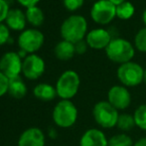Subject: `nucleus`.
Wrapping results in <instances>:
<instances>
[{
  "label": "nucleus",
  "instance_id": "obj_6",
  "mask_svg": "<svg viewBox=\"0 0 146 146\" xmlns=\"http://www.w3.org/2000/svg\"><path fill=\"white\" fill-rule=\"evenodd\" d=\"M116 74L119 82L124 87H136L144 81V69L134 62L120 65Z\"/></svg>",
  "mask_w": 146,
  "mask_h": 146
},
{
  "label": "nucleus",
  "instance_id": "obj_30",
  "mask_svg": "<svg viewBox=\"0 0 146 146\" xmlns=\"http://www.w3.org/2000/svg\"><path fill=\"white\" fill-rule=\"evenodd\" d=\"M22 6H24L25 8H31V7H34L36 6L37 4L39 3L40 0H17Z\"/></svg>",
  "mask_w": 146,
  "mask_h": 146
},
{
  "label": "nucleus",
  "instance_id": "obj_29",
  "mask_svg": "<svg viewBox=\"0 0 146 146\" xmlns=\"http://www.w3.org/2000/svg\"><path fill=\"white\" fill-rule=\"evenodd\" d=\"M88 43L87 41H79L75 44V50H76V54H79V55H83L87 52V49H88Z\"/></svg>",
  "mask_w": 146,
  "mask_h": 146
},
{
  "label": "nucleus",
  "instance_id": "obj_12",
  "mask_svg": "<svg viewBox=\"0 0 146 146\" xmlns=\"http://www.w3.org/2000/svg\"><path fill=\"white\" fill-rule=\"evenodd\" d=\"M111 40L112 37L110 33L104 28H96V29L90 31L86 36V41L88 45L90 48L96 49V50L106 49Z\"/></svg>",
  "mask_w": 146,
  "mask_h": 146
},
{
  "label": "nucleus",
  "instance_id": "obj_11",
  "mask_svg": "<svg viewBox=\"0 0 146 146\" xmlns=\"http://www.w3.org/2000/svg\"><path fill=\"white\" fill-rule=\"evenodd\" d=\"M108 102L117 110H124L131 104V94L124 86H113L108 92Z\"/></svg>",
  "mask_w": 146,
  "mask_h": 146
},
{
  "label": "nucleus",
  "instance_id": "obj_27",
  "mask_svg": "<svg viewBox=\"0 0 146 146\" xmlns=\"http://www.w3.org/2000/svg\"><path fill=\"white\" fill-rule=\"evenodd\" d=\"M8 87H9V79L0 72V98L8 94Z\"/></svg>",
  "mask_w": 146,
  "mask_h": 146
},
{
  "label": "nucleus",
  "instance_id": "obj_9",
  "mask_svg": "<svg viewBox=\"0 0 146 146\" xmlns=\"http://www.w3.org/2000/svg\"><path fill=\"white\" fill-rule=\"evenodd\" d=\"M23 61L18 53L7 52L0 59V72L3 73L8 79L20 77L22 73Z\"/></svg>",
  "mask_w": 146,
  "mask_h": 146
},
{
  "label": "nucleus",
  "instance_id": "obj_14",
  "mask_svg": "<svg viewBox=\"0 0 146 146\" xmlns=\"http://www.w3.org/2000/svg\"><path fill=\"white\" fill-rule=\"evenodd\" d=\"M80 146H108V139L102 130L90 128L82 135Z\"/></svg>",
  "mask_w": 146,
  "mask_h": 146
},
{
  "label": "nucleus",
  "instance_id": "obj_2",
  "mask_svg": "<svg viewBox=\"0 0 146 146\" xmlns=\"http://www.w3.org/2000/svg\"><path fill=\"white\" fill-rule=\"evenodd\" d=\"M53 120L61 128H69L78 119V108L72 100H61L53 110Z\"/></svg>",
  "mask_w": 146,
  "mask_h": 146
},
{
  "label": "nucleus",
  "instance_id": "obj_20",
  "mask_svg": "<svg viewBox=\"0 0 146 146\" xmlns=\"http://www.w3.org/2000/svg\"><path fill=\"white\" fill-rule=\"evenodd\" d=\"M136 126L134 120V116L128 113H121L118 116V120L116 123V127L119 130L123 132H127L133 129V127Z\"/></svg>",
  "mask_w": 146,
  "mask_h": 146
},
{
  "label": "nucleus",
  "instance_id": "obj_8",
  "mask_svg": "<svg viewBox=\"0 0 146 146\" xmlns=\"http://www.w3.org/2000/svg\"><path fill=\"white\" fill-rule=\"evenodd\" d=\"M44 35L37 29H27L22 31L18 38V45L20 49L27 54H34L44 44Z\"/></svg>",
  "mask_w": 146,
  "mask_h": 146
},
{
  "label": "nucleus",
  "instance_id": "obj_22",
  "mask_svg": "<svg viewBox=\"0 0 146 146\" xmlns=\"http://www.w3.org/2000/svg\"><path fill=\"white\" fill-rule=\"evenodd\" d=\"M133 141L126 133H118L108 139V146H133Z\"/></svg>",
  "mask_w": 146,
  "mask_h": 146
},
{
  "label": "nucleus",
  "instance_id": "obj_7",
  "mask_svg": "<svg viewBox=\"0 0 146 146\" xmlns=\"http://www.w3.org/2000/svg\"><path fill=\"white\" fill-rule=\"evenodd\" d=\"M90 16L96 23L106 25L116 17V6L108 0H96L90 9Z\"/></svg>",
  "mask_w": 146,
  "mask_h": 146
},
{
  "label": "nucleus",
  "instance_id": "obj_28",
  "mask_svg": "<svg viewBox=\"0 0 146 146\" xmlns=\"http://www.w3.org/2000/svg\"><path fill=\"white\" fill-rule=\"evenodd\" d=\"M9 10V5L6 3L5 0H0V23L6 20Z\"/></svg>",
  "mask_w": 146,
  "mask_h": 146
},
{
  "label": "nucleus",
  "instance_id": "obj_24",
  "mask_svg": "<svg viewBox=\"0 0 146 146\" xmlns=\"http://www.w3.org/2000/svg\"><path fill=\"white\" fill-rule=\"evenodd\" d=\"M134 45L138 51L146 53V27L137 32L134 38Z\"/></svg>",
  "mask_w": 146,
  "mask_h": 146
},
{
  "label": "nucleus",
  "instance_id": "obj_36",
  "mask_svg": "<svg viewBox=\"0 0 146 146\" xmlns=\"http://www.w3.org/2000/svg\"><path fill=\"white\" fill-rule=\"evenodd\" d=\"M143 82H145V83H146V69L144 70V81H143Z\"/></svg>",
  "mask_w": 146,
  "mask_h": 146
},
{
  "label": "nucleus",
  "instance_id": "obj_32",
  "mask_svg": "<svg viewBox=\"0 0 146 146\" xmlns=\"http://www.w3.org/2000/svg\"><path fill=\"white\" fill-rule=\"evenodd\" d=\"M49 136L51 137V138H56L57 135H58V133H57L56 129L55 128H50L49 129V132H48Z\"/></svg>",
  "mask_w": 146,
  "mask_h": 146
},
{
  "label": "nucleus",
  "instance_id": "obj_21",
  "mask_svg": "<svg viewBox=\"0 0 146 146\" xmlns=\"http://www.w3.org/2000/svg\"><path fill=\"white\" fill-rule=\"evenodd\" d=\"M135 12V8L131 2L125 1L120 5L116 6V17L122 20H127L133 16Z\"/></svg>",
  "mask_w": 146,
  "mask_h": 146
},
{
  "label": "nucleus",
  "instance_id": "obj_1",
  "mask_svg": "<svg viewBox=\"0 0 146 146\" xmlns=\"http://www.w3.org/2000/svg\"><path fill=\"white\" fill-rule=\"evenodd\" d=\"M88 23L85 17L81 15H72L63 22L61 26V35L64 40L76 44L84 40L87 36Z\"/></svg>",
  "mask_w": 146,
  "mask_h": 146
},
{
  "label": "nucleus",
  "instance_id": "obj_5",
  "mask_svg": "<svg viewBox=\"0 0 146 146\" xmlns=\"http://www.w3.org/2000/svg\"><path fill=\"white\" fill-rule=\"evenodd\" d=\"M94 119L102 128H112L116 126L118 120V110L111 106L108 100H102L94 104L92 108Z\"/></svg>",
  "mask_w": 146,
  "mask_h": 146
},
{
  "label": "nucleus",
  "instance_id": "obj_18",
  "mask_svg": "<svg viewBox=\"0 0 146 146\" xmlns=\"http://www.w3.org/2000/svg\"><path fill=\"white\" fill-rule=\"evenodd\" d=\"M8 94L14 98L21 100L27 94V87L21 77L13 78L9 80V87H8Z\"/></svg>",
  "mask_w": 146,
  "mask_h": 146
},
{
  "label": "nucleus",
  "instance_id": "obj_33",
  "mask_svg": "<svg viewBox=\"0 0 146 146\" xmlns=\"http://www.w3.org/2000/svg\"><path fill=\"white\" fill-rule=\"evenodd\" d=\"M110 2H111L113 5H115V6H118V5H120L121 3H123V2H125V0H108Z\"/></svg>",
  "mask_w": 146,
  "mask_h": 146
},
{
  "label": "nucleus",
  "instance_id": "obj_23",
  "mask_svg": "<svg viewBox=\"0 0 146 146\" xmlns=\"http://www.w3.org/2000/svg\"><path fill=\"white\" fill-rule=\"evenodd\" d=\"M133 116L136 126L142 130H146V104L139 106L135 110Z\"/></svg>",
  "mask_w": 146,
  "mask_h": 146
},
{
  "label": "nucleus",
  "instance_id": "obj_35",
  "mask_svg": "<svg viewBox=\"0 0 146 146\" xmlns=\"http://www.w3.org/2000/svg\"><path fill=\"white\" fill-rule=\"evenodd\" d=\"M5 1H6V3H7L8 4V5H11V4L12 3H13V2H14V0H5Z\"/></svg>",
  "mask_w": 146,
  "mask_h": 146
},
{
  "label": "nucleus",
  "instance_id": "obj_16",
  "mask_svg": "<svg viewBox=\"0 0 146 146\" xmlns=\"http://www.w3.org/2000/svg\"><path fill=\"white\" fill-rule=\"evenodd\" d=\"M33 94L36 98L43 102H51L57 96L56 88L50 84H38L33 90Z\"/></svg>",
  "mask_w": 146,
  "mask_h": 146
},
{
  "label": "nucleus",
  "instance_id": "obj_25",
  "mask_svg": "<svg viewBox=\"0 0 146 146\" xmlns=\"http://www.w3.org/2000/svg\"><path fill=\"white\" fill-rule=\"evenodd\" d=\"M64 6L69 11H76L83 6L85 0H63Z\"/></svg>",
  "mask_w": 146,
  "mask_h": 146
},
{
  "label": "nucleus",
  "instance_id": "obj_17",
  "mask_svg": "<svg viewBox=\"0 0 146 146\" xmlns=\"http://www.w3.org/2000/svg\"><path fill=\"white\" fill-rule=\"evenodd\" d=\"M55 56L61 61H68L72 59L74 55L76 54L75 44L71 42H68L66 40H63L59 42L55 47Z\"/></svg>",
  "mask_w": 146,
  "mask_h": 146
},
{
  "label": "nucleus",
  "instance_id": "obj_19",
  "mask_svg": "<svg viewBox=\"0 0 146 146\" xmlns=\"http://www.w3.org/2000/svg\"><path fill=\"white\" fill-rule=\"evenodd\" d=\"M26 19L33 26H41L45 20V16L42 9L38 6L28 8L26 10Z\"/></svg>",
  "mask_w": 146,
  "mask_h": 146
},
{
  "label": "nucleus",
  "instance_id": "obj_13",
  "mask_svg": "<svg viewBox=\"0 0 146 146\" xmlns=\"http://www.w3.org/2000/svg\"><path fill=\"white\" fill-rule=\"evenodd\" d=\"M45 134L38 127L25 129L18 139V146H45Z\"/></svg>",
  "mask_w": 146,
  "mask_h": 146
},
{
  "label": "nucleus",
  "instance_id": "obj_10",
  "mask_svg": "<svg viewBox=\"0 0 146 146\" xmlns=\"http://www.w3.org/2000/svg\"><path fill=\"white\" fill-rule=\"evenodd\" d=\"M45 62L40 56L30 54L23 60L22 74L28 80H38L45 72Z\"/></svg>",
  "mask_w": 146,
  "mask_h": 146
},
{
  "label": "nucleus",
  "instance_id": "obj_34",
  "mask_svg": "<svg viewBox=\"0 0 146 146\" xmlns=\"http://www.w3.org/2000/svg\"><path fill=\"white\" fill-rule=\"evenodd\" d=\"M142 19H143V22H144V24L146 25V9L144 10V12H143V15H142Z\"/></svg>",
  "mask_w": 146,
  "mask_h": 146
},
{
  "label": "nucleus",
  "instance_id": "obj_26",
  "mask_svg": "<svg viewBox=\"0 0 146 146\" xmlns=\"http://www.w3.org/2000/svg\"><path fill=\"white\" fill-rule=\"evenodd\" d=\"M10 39V32L7 25L0 23V46L7 43Z\"/></svg>",
  "mask_w": 146,
  "mask_h": 146
},
{
  "label": "nucleus",
  "instance_id": "obj_31",
  "mask_svg": "<svg viewBox=\"0 0 146 146\" xmlns=\"http://www.w3.org/2000/svg\"><path fill=\"white\" fill-rule=\"evenodd\" d=\"M133 146H146V137H141L136 142H134Z\"/></svg>",
  "mask_w": 146,
  "mask_h": 146
},
{
  "label": "nucleus",
  "instance_id": "obj_3",
  "mask_svg": "<svg viewBox=\"0 0 146 146\" xmlns=\"http://www.w3.org/2000/svg\"><path fill=\"white\" fill-rule=\"evenodd\" d=\"M108 58L117 64H125L131 62L134 57V48L130 42L122 38H112L106 49Z\"/></svg>",
  "mask_w": 146,
  "mask_h": 146
},
{
  "label": "nucleus",
  "instance_id": "obj_15",
  "mask_svg": "<svg viewBox=\"0 0 146 146\" xmlns=\"http://www.w3.org/2000/svg\"><path fill=\"white\" fill-rule=\"evenodd\" d=\"M6 25L8 28L15 31H22L26 26V14L22 12V10L15 8L10 9L6 18Z\"/></svg>",
  "mask_w": 146,
  "mask_h": 146
},
{
  "label": "nucleus",
  "instance_id": "obj_4",
  "mask_svg": "<svg viewBox=\"0 0 146 146\" xmlns=\"http://www.w3.org/2000/svg\"><path fill=\"white\" fill-rule=\"evenodd\" d=\"M81 85V80L77 72L68 70L59 77L56 83L57 96L61 100H71L78 94Z\"/></svg>",
  "mask_w": 146,
  "mask_h": 146
}]
</instances>
